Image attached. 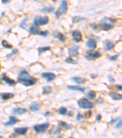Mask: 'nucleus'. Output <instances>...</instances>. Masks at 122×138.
Listing matches in <instances>:
<instances>
[{"mask_svg":"<svg viewBox=\"0 0 122 138\" xmlns=\"http://www.w3.org/2000/svg\"><path fill=\"white\" fill-rule=\"evenodd\" d=\"M85 116L87 117V119H88V118H89V117L91 116V112H90V111H89V112H87L86 113V114L85 115Z\"/></svg>","mask_w":122,"mask_h":138,"instance_id":"c03bdc74","label":"nucleus"},{"mask_svg":"<svg viewBox=\"0 0 122 138\" xmlns=\"http://www.w3.org/2000/svg\"><path fill=\"white\" fill-rule=\"evenodd\" d=\"M27 20H28V17H26L24 18V19L23 20L22 22L20 23V27L21 28L23 29H25V27H26V22H27Z\"/></svg>","mask_w":122,"mask_h":138,"instance_id":"473e14b6","label":"nucleus"},{"mask_svg":"<svg viewBox=\"0 0 122 138\" xmlns=\"http://www.w3.org/2000/svg\"><path fill=\"white\" fill-rule=\"evenodd\" d=\"M34 24L36 26H43L45 25L49 22V18L48 17H40L36 16L33 20Z\"/></svg>","mask_w":122,"mask_h":138,"instance_id":"20e7f679","label":"nucleus"},{"mask_svg":"<svg viewBox=\"0 0 122 138\" xmlns=\"http://www.w3.org/2000/svg\"><path fill=\"white\" fill-rule=\"evenodd\" d=\"M82 117H83V116H82V114H81L80 112H77V116H76V120H77V121H79V120H81L82 119Z\"/></svg>","mask_w":122,"mask_h":138,"instance_id":"e433bc0d","label":"nucleus"},{"mask_svg":"<svg viewBox=\"0 0 122 138\" xmlns=\"http://www.w3.org/2000/svg\"><path fill=\"white\" fill-rule=\"evenodd\" d=\"M65 62L67 63H69V64H72V65H75L77 63V62L75 61V60H73V59H72L71 58H67L65 60Z\"/></svg>","mask_w":122,"mask_h":138,"instance_id":"2f4dec72","label":"nucleus"},{"mask_svg":"<svg viewBox=\"0 0 122 138\" xmlns=\"http://www.w3.org/2000/svg\"><path fill=\"white\" fill-rule=\"evenodd\" d=\"M96 102H97L98 104H101V103H102V102H103V98H101V97L98 98V99H97V101H96Z\"/></svg>","mask_w":122,"mask_h":138,"instance_id":"a19ab883","label":"nucleus"},{"mask_svg":"<svg viewBox=\"0 0 122 138\" xmlns=\"http://www.w3.org/2000/svg\"><path fill=\"white\" fill-rule=\"evenodd\" d=\"M101 120V115H100V114H98V115H97V117H96V120H97V121H100Z\"/></svg>","mask_w":122,"mask_h":138,"instance_id":"37998d69","label":"nucleus"},{"mask_svg":"<svg viewBox=\"0 0 122 138\" xmlns=\"http://www.w3.org/2000/svg\"><path fill=\"white\" fill-rule=\"evenodd\" d=\"M72 36L73 41L76 42H79L82 41V35L79 30H75L72 32Z\"/></svg>","mask_w":122,"mask_h":138,"instance_id":"1a4fd4ad","label":"nucleus"},{"mask_svg":"<svg viewBox=\"0 0 122 138\" xmlns=\"http://www.w3.org/2000/svg\"><path fill=\"white\" fill-rule=\"evenodd\" d=\"M67 89L71 90H74V91H78V92H81V93H84L85 90V88L79 87V86H75V85L67 86Z\"/></svg>","mask_w":122,"mask_h":138,"instance_id":"f3484780","label":"nucleus"},{"mask_svg":"<svg viewBox=\"0 0 122 138\" xmlns=\"http://www.w3.org/2000/svg\"><path fill=\"white\" fill-rule=\"evenodd\" d=\"M116 88L118 90H122V85H117Z\"/></svg>","mask_w":122,"mask_h":138,"instance_id":"49530a36","label":"nucleus"},{"mask_svg":"<svg viewBox=\"0 0 122 138\" xmlns=\"http://www.w3.org/2000/svg\"><path fill=\"white\" fill-rule=\"evenodd\" d=\"M54 10V6H48V7H45L41 9V11L43 12H46V13H50L53 12Z\"/></svg>","mask_w":122,"mask_h":138,"instance_id":"b1692460","label":"nucleus"},{"mask_svg":"<svg viewBox=\"0 0 122 138\" xmlns=\"http://www.w3.org/2000/svg\"><path fill=\"white\" fill-rule=\"evenodd\" d=\"M114 20L108 17H104L100 20L98 27L104 31H109L114 28Z\"/></svg>","mask_w":122,"mask_h":138,"instance_id":"f03ea898","label":"nucleus"},{"mask_svg":"<svg viewBox=\"0 0 122 138\" xmlns=\"http://www.w3.org/2000/svg\"><path fill=\"white\" fill-rule=\"evenodd\" d=\"M85 45L90 49H94L97 47V42L94 39H89L86 42Z\"/></svg>","mask_w":122,"mask_h":138,"instance_id":"dca6fc26","label":"nucleus"},{"mask_svg":"<svg viewBox=\"0 0 122 138\" xmlns=\"http://www.w3.org/2000/svg\"><path fill=\"white\" fill-rule=\"evenodd\" d=\"M42 77L46 80L47 82H51L55 79L56 75L52 72H43L41 74Z\"/></svg>","mask_w":122,"mask_h":138,"instance_id":"9d476101","label":"nucleus"},{"mask_svg":"<svg viewBox=\"0 0 122 138\" xmlns=\"http://www.w3.org/2000/svg\"><path fill=\"white\" fill-rule=\"evenodd\" d=\"M121 126H122V120L119 119V120H118V122L117 124L116 125L115 127H116L117 128H121Z\"/></svg>","mask_w":122,"mask_h":138,"instance_id":"58836bf2","label":"nucleus"},{"mask_svg":"<svg viewBox=\"0 0 122 138\" xmlns=\"http://www.w3.org/2000/svg\"><path fill=\"white\" fill-rule=\"evenodd\" d=\"M14 96V94L12 93H3L1 95V99L4 101L8 100L10 99Z\"/></svg>","mask_w":122,"mask_h":138,"instance_id":"a211bd4d","label":"nucleus"},{"mask_svg":"<svg viewBox=\"0 0 122 138\" xmlns=\"http://www.w3.org/2000/svg\"><path fill=\"white\" fill-rule=\"evenodd\" d=\"M67 116H69V117H72L73 116V113L72 112H69L67 113Z\"/></svg>","mask_w":122,"mask_h":138,"instance_id":"de8ad7c7","label":"nucleus"},{"mask_svg":"<svg viewBox=\"0 0 122 138\" xmlns=\"http://www.w3.org/2000/svg\"><path fill=\"white\" fill-rule=\"evenodd\" d=\"M119 57V55L118 54H115L114 55L110 56V57H109V59L111 61H115V60H116L118 58V57Z\"/></svg>","mask_w":122,"mask_h":138,"instance_id":"f704fd0d","label":"nucleus"},{"mask_svg":"<svg viewBox=\"0 0 122 138\" xmlns=\"http://www.w3.org/2000/svg\"><path fill=\"white\" fill-rule=\"evenodd\" d=\"M49 124L48 122H45L42 124L36 125L33 127V129L37 133H43L49 127Z\"/></svg>","mask_w":122,"mask_h":138,"instance_id":"423d86ee","label":"nucleus"},{"mask_svg":"<svg viewBox=\"0 0 122 138\" xmlns=\"http://www.w3.org/2000/svg\"><path fill=\"white\" fill-rule=\"evenodd\" d=\"M68 9L67 6V2L66 0H62L61 1V5L59 7V8L56 10L55 12V16L57 18H59L61 16H62L64 14H66Z\"/></svg>","mask_w":122,"mask_h":138,"instance_id":"7ed1b4c3","label":"nucleus"},{"mask_svg":"<svg viewBox=\"0 0 122 138\" xmlns=\"http://www.w3.org/2000/svg\"><path fill=\"white\" fill-rule=\"evenodd\" d=\"M78 49H79V46L75 45H71L68 49V53H69V55L72 56V57H77L79 55Z\"/></svg>","mask_w":122,"mask_h":138,"instance_id":"6e6552de","label":"nucleus"},{"mask_svg":"<svg viewBox=\"0 0 122 138\" xmlns=\"http://www.w3.org/2000/svg\"><path fill=\"white\" fill-rule=\"evenodd\" d=\"M30 111L32 112H36L40 109V106L37 102H33L29 107Z\"/></svg>","mask_w":122,"mask_h":138,"instance_id":"aec40b11","label":"nucleus"},{"mask_svg":"<svg viewBox=\"0 0 122 138\" xmlns=\"http://www.w3.org/2000/svg\"><path fill=\"white\" fill-rule=\"evenodd\" d=\"M51 92H52L51 87H49V86H45V87H43V89H42V93H43V95L49 94V93H50Z\"/></svg>","mask_w":122,"mask_h":138,"instance_id":"a878e982","label":"nucleus"},{"mask_svg":"<svg viewBox=\"0 0 122 138\" xmlns=\"http://www.w3.org/2000/svg\"><path fill=\"white\" fill-rule=\"evenodd\" d=\"M52 35L54 38H57V39H58L59 41H61V42H64L65 41L66 39L65 36H64L62 33H60L59 31H58L57 30H54V31H53L52 33Z\"/></svg>","mask_w":122,"mask_h":138,"instance_id":"9b49d317","label":"nucleus"},{"mask_svg":"<svg viewBox=\"0 0 122 138\" xmlns=\"http://www.w3.org/2000/svg\"><path fill=\"white\" fill-rule=\"evenodd\" d=\"M12 114H18V115H21L26 112V109L25 108H14L12 111Z\"/></svg>","mask_w":122,"mask_h":138,"instance_id":"6ab92c4d","label":"nucleus"},{"mask_svg":"<svg viewBox=\"0 0 122 138\" xmlns=\"http://www.w3.org/2000/svg\"><path fill=\"white\" fill-rule=\"evenodd\" d=\"M59 113L61 115H65L67 113V109L64 107H60L59 109Z\"/></svg>","mask_w":122,"mask_h":138,"instance_id":"7c9ffc66","label":"nucleus"},{"mask_svg":"<svg viewBox=\"0 0 122 138\" xmlns=\"http://www.w3.org/2000/svg\"><path fill=\"white\" fill-rule=\"evenodd\" d=\"M9 119V121L4 123L5 126H12V125H14L17 122H20V120L17 118L13 117V116H10Z\"/></svg>","mask_w":122,"mask_h":138,"instance_id":"ddd939ff","label":"nucleus"},{"mask_svg":"<svg viewBox=\"0 0 122 138\" xmlns=\"http://www.w3.org/2000/svg\"><path fill=\"white\" fill-rule=\"evenodd\" d=\"M109 95L114 100H120L122 99V95L116 92H110Z\"/></svg>","mask_w":122,"mask_h":138,"instance_id":"5701e85b","label":"nucleus"},{"mask_svg":"<svg viewBox=\"0 0 122 138\" xmlns=\"http://www.w3.org/2000/svg\"><path fill=\"white\" fill-rule=\"evenodd\" d=\"M104 50L105 51H109L114 48V44L109 40H106L104 42Z\"/></svg>","mask_w":122,"mask_h":138,"instance_id":"4468645a","label":"nucleus"},{"mask_svg":"<svg viewBox=\"0 0 122 138\" xmlns=\"http://www.w3.org/2000/svg\"><path fill=\"white\" fill-rule=\"evenodd\" d=\"M108 79H109V81L110 83H114L115 82V79L111 76H108Z\"/></svg>","mask_w":122,"mask_h":138,"instance_id":"ea45409f","label":"nucleus"},{"mask_svg":"<svg viewBox=\"0 0 122 138\" xmlns=\"http://www.w3.org/2000/svg\"><path fill=\"white\" fill-rule=\"evenodd\" d=\"M18 82L26 87H29L34 85L37 82V79L29 75L28 72L25 69H23L18 76Z\"/></svg>","mask_w":122,"mask_h":138,"instance_id":"f257e3e1","label":"nucleus"},{"mask_svg":"<svg viewBox=\"0 0 122 138\" xmlns=\"http://www.w3.org/2000/svg\"><path fill=\"white\" fill-rule=\"evenodd\" d=\"M77 105L82 109H91L94 107V103L85 98H81L77 101Z\"/></svg>","mask_w":122,"mask_h":138,"instance_id":"39448f33","label":"nucleus"},{"mask_svg":"<svg viewBox=\"0 0 122 138\" xmlns=\"http://www.w3.org/2000/svg\"><path fill=\"white\" fill-rule=\"evenodd\" d=\"M29 32L30 34H32L33 35H39L40 30H39V28H37L34 26H31L29 28Z\"/></svg>","mask_w":122,"mask_h":138,"instance_id":"4be33fe9","label":"nucleus"},{"mask_svg":"<svg viewBox=\"0 0 122 138\" xmlns=\"http://www.w3.org/2000/svg\"><path fill=\"white\" fill-rule=\"evenodd\" d=\"M2 80H4L5 82L7 84H8L9 86H12V87H13V86L15 85V84H16V82H15L13 80L9 78L8 77H7L6 76L5 74H4L3 76V77H2Z\"/></svg>","mask_w":122,"mask_h":138,"instance_id":"2eb2a0df","label":"nucleus"},{"mask_svg":"<svg viewBox=\"0 0 122 138\" xmlns=\"http://www.w3.org/2000/svg\"><path fill=\"white\" fill-rule=\"evenodd\" d=\"M34 1H37V0H34Z\"/></svg>","mask_w":122,"mask_h":138,"instance_id":"603ef678","label":"nucleus"},{"mask_svg":"<svg viewBox=\"0 0 122 138\" xmlns=\"http://www.w3.org/2000/svg\"><path fill=\"white\" fill-rule=\"evenodd\" d=\"M82 20H84V17H82L76 16L72 18V22H73V23H78V22H79L82 21Z\"/></svg>","mask_w":122,"mask_h":138,"instance_id":"cd10ccee","label":"nucleus"},{"mask_svg":"<svg viewBox=\"0 0 122 138\" xmlns=\"http://www.w3.org/2000/svg\"><path fill=\"white\" fill-rule=\"evenodd\" d=\"M11 1V0H1V2L3 4H6V3H9Z\"/></svg>","mask_w":122,"mask_h":138,"instance_id":"a18cd8bd","label":"nucleus"},{"mask_svg":"<svg viewBox=\"0 0 122 138\" xmlns=\"http://www.w3.org/2000/svg\"><path fill=\"white\" fill-rule=\"evenodd\" d=\"M0 138H2V136H0Z\"/></svg>","mask_w":122,"mask_h":138,"instance_id":"3c124183","label":"nucleus"},{"mask_svg":"<svg viewBox=\"0 0 122 138\" xmlns=\"http://www.w3.org/2000/svg\"><path fill=\"white\" fill-rule=\"evenodd\" d=\"M95 96H96V92H95V91H93V90L90 91L87 94V97L91 99H94V98H95Z\"/></svg>","mask_w":122,"mask_h":138,"instance_id":"c85d7f7f","label":"nucleus"},{"mask_svg":"<svg viewBox=\"0 0 122 138\" xmlns=\"http://www.w3.org/2000/svg\"><path fill=\"white\" fill-rule=\"evenodd\" d=\"M39 35H40L41 36H43V37H46V36H47L48 35V31H40Z\"/></svg>","mask_w":122,"mask_h":138,"instance_id":"72a5a7b5","label":"nucleus"},{"mask_svg":"<svg viewBox=\"0 0 122 138\" xmlns=\"http://www.w3.org/2000/svg\"><path fill=\"white\" fill-rule=\"evenodd\" d=\"M101 56V53L97 51H87L85 53V58L88 60H94L100 58Z\"/></svg>","mask_w":122,"mask_h":138,"instance_id":"0eeeda50","label":"nucleus"},{"mask_svg":"<svg viewBox=\"0 0 122 138\" xmlns=\"http://www.w3.org/2000/svg\"><path fill=\"white\" fill-rule=\"evenodd\" d=\"M28 128L26 127V126H24V127H19V128H16L14 129L13 131L16 134H18V135H24L28 131Z\"/></svg>","mask_w":122,"mask_h":138,"instance_id":"f8f14e48","label":"nucleus"},{"mask_svg":"<svg viewBox=\"0 0 122 138\" xmlns=\"http://www.w3.org/2000/svg\"><path fill=\"white\" fill-rule=\"evenodd\" d=\"M119 119H120V118H117V119H112L109 123H110V124H113V123H115V122H116L117 120H119Z\"/></svg>","mask_w":122,"mask_h":138,"instance_id":"4c0bfd02","label":"nucleus"},{"mask_svg":"<svg viewBox=\"0 0 122 138\" xmlns=\"http://www.w3.org/2000/svg\"><path fill=\"white\" fill-rule=\"evenodd\" d=\"M45 116H51V113L49 112H45Z\"/></svg>","mask_w":122,"mask_h":138,"instance_id":"09e8293b","label":"nucleus"},{"mask_svg":"<svg viewBox=\"0 0 122 138\" xmlns=\"http://www.w3.org/2000/svg\"><path fill=\"white\" fill-rule=\"evenodd\" d=\"M1 44H2V45H3V46L4 47V48H6V49H12V45H11V44H10L9 42H7V41H3L1 42Z\"/></svg>","mask_w":122,"mask_h":138,"instance_id":"c756f323","label":"nucleus"},{"mask_svg":"<svg viewBox=\"0 0 122 138\" xmlns=\"http://www.w3.org/2000/svg\"><path fill=\"white\" fill-rule=\"evenodd\" d=\"M50 50V47L49 46H46V47H39V48L37 49V51H38V54L40 55L42 53L45 52L46 51H48Z\"/></svg>","mask_w":122,"mask_h":138,"instance_id":"393cba45","label":"nucleus"},{"mask_svg":"<svg viewBox=\"0 0 122 138\" xmlns=\"http://www.w3.org/2000/svg\"><path fill=\"white\" fill-rule=\"evenodd\" d=\"M71 79L74 82L77 83V84H84V82H86V79L85 78H82V77H73Z\"/></svg>","mask_w":122,"mask_h":138,"instance_id":"412c9836","label":"nucleus"},{"mask_svg":"<svg viewBox=\"0 0 122 138\" xmlns=\"http://www.w3.org/2000/svg\"><path fill=\"white\" fill-rule=\"evenodd\" d=\"M52 1H53V2H56V1H57V0H52Z\"/></svg>","mask_w":122,"mask_h":138,"instance_id":"8fccbe9b","label":"nucleus"},{"mask_svg":"<svg viewBox=\"0 0 122 138\" xmlns=\"http://www.w3.org/2000/svg\"><path fill=\"white\" fill-rule=\"evenodd\" d=\"M18 52V50L17 49H12V52H11V53H10V54L8 56H7L8 57H11V56H12V55H15V54H16Z\"/></svg>","mask_w":122,"mask_h":138,"instance_id":"c9c22d12","label":"nucleus"},{"mask_svg":"<svg viewBox=\"0 0 122 138\" xmlns=\"http://www.w3.org/2000/svg\"><path fill=\"white\" fill-rule=\"evenodd\" d=\"M90 26L91 28H92L93 30H96V29L98 28V26L96 24H94V23H93V24H90Z\"/></svg>","mask_w":122,"mask_h":138,"instance_id":"79ce46f5","label":"nucleus"},{"mask_svg":"<svg viewBox=\"0 0 122 138\" xmlns=\"http://www.w3.org/2000/svg\"><path fill=\"white\" fill-rule=\"evenodd\" d=\"M59 125L61 127L63 128H64V129H70L72 128V125L68 124V123H67L65 122L61 121V122H59Z\"/></svg>","mask_w":122,"mask_h":138,"instance_id":"bb28decb","label":"nucleus"}]
</instances>
